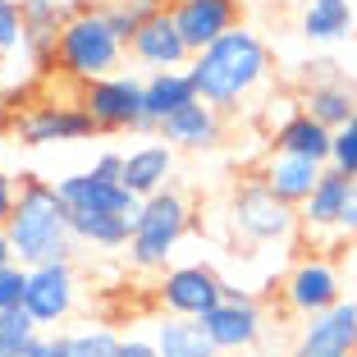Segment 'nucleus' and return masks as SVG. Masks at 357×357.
Masks as SVG:
<instances>
[{"label": "nucleus", "instance_id": "nucleus-1", "mask_svg": "<svg viewBox=\"0 0 357 357\" xmlns=\"http://www.w3.org/2000/svg\"><path fill=\"white\" fill-rule=\"evenodd\" d=\"M188 74L197 83V96L215 110H238L252 92H261L271 83V46L261 32H252L248 23L229 28L220 42H211L206 51H197L188 60Z\"/></svg>", "mask_w": 357, "mask_h": 357}, {"label": "nucleus", "instance_id": "nucleus-2", "mask_svg": "<svg viewBox=\"0 0 357 357\" xmlns=\"http://www.w3.org/2000/svg\"><path fill=\"white\" fill-rule=\"evenodd\" d=\"M5 234H10L14 261L28 266V271L46 261H69L78 248L69 206L46 178H23L19 183V202H14V215L5 220Z\"/></svg>", "mask_w": 357, "mask_h": 357}, {"label": "nucleus", "instance_id": "nucleus-3", "mask_svg": "<svg viewBox=\"0 0 357 357\" xmlns=\"http://www.w3.org/2000/svg\"><path fill=\"white\" fill-rule=\"evenodd\" d=\"M124 51H128V42L110 28L105 10L101 5H87V10H78L74 19L60 28V37H55V74L87 87L105 74H119Z\"/></svg>", "mask_w": 357, "mask_h": 357}, {"label": "nucleus", "instance_id": "nucleus-4", "mask_svg": "<svg viewBox=\"0 0 357 357\" xmlns=\"http://www.w3.org/2000/svg\"><path fill=\"white\" fill-rule=\"evenodd\" d=\"M188 229H192V202L174 183L142 197V206L133 215V238H128V266L142 275L169 271V261H174Z\"/></svg>", "mask_w": 357, "mask_h": 357}, {"label": "nucleus", "instance_id": "nucleus-5", "mask_svg": "<svg viewBox=\"0 0 357 357\" xmlns=\"http://www.w3.org/2000/svg\"><path fill=\"white\" fill-rule=\"evenodd\" d=\"M229 229L238 234L243 243H257V248H271V243H294V234L303 229L298 220V206H289L284 197H275L271 183L261 174L238 183L229 192Z\"/></svg>", "mask_w": 357, "mask_h": 357}, {"label": "nucleus", "instance_id": "nucleus-6", "mask_svg": "<svg viewBox=\"0 0 357 357\" xmlns=\"http://www.w3.org/2000/svg\"><path fill=\"white\" fill-rule=\"evenodd\" d=\"M142 83H147V78L119 69V74H105V78H96V83H87L78 101H83V110L96 119L101 133H142V124H147Z\"/></svg>", "mask_w": 357, "mask_h": 357}, {"label": "nucleus", "instance_id": "nucleus-7", "mask_svg": "<svg viewBox=\"0 0 357 357\" xmlns=\"http://www.w3.org/2000/svg\"><path fill=\"white\" fill-rule=\"evenodd\" d=\"M225 294H229V284L211 271L206 261H178V266H169V271H160V284H156L160 312L192 316V321L215 312V307L225 303Z\"/></svg>", "mask_w": 357, "mask_h": 357}, {"label": "nucleus", "instance_id": "nucleus-8", "mask_svg": "<svg viewBox=\"0 0 357 357\" xmlns=\"http://www.w3.org/2000/svg\"><path fill=\"white\" fill-rule=\"evenodd\" d=\"M14 142L19 147H60V142H92L101 128L96 119L78 105H55V101H42V105H28L23 115H14Z\"/></svg>", "mask_w": 357, "mask_h": 357}, {"label": "nucleus", "instance_id": "nucleus-9", "mask_svg": "<svg viewBox=\"0 0 357 357\" xmlns=\"http://www.w3.org/2000/svg\"><path fill=\"white\" fill-rule=\"evenodd\" d=\"M78 307V275L74 261H46L28 271V298H23V312L37 321L42 330L64 326Z\"/></svg>", "mask_w": 357, "mask_h": 357}, {"label": "nucleus", "instance_id": "nucleus-10", "mask_svg": "<svg viewBox=\"0 0 357 357\" xmlns=\"http://www.w3.org/2000/svg\"><path fill=\"white\" fill-rule=\"evenodd\" d=\"M280 294H284V307L307 321V316H321L335 303H344V275H339V266L326 261V257H303L294 271L284 275Z\"/></svg>", "mask_w": 357, "mask_h": 357}, {"label": "nucleus", "instance_id": "nucleus-11", "mask_svg": "<svg viewBox=\"0 0 357 357\" xmlns=\"http://www.w3.org/2000/svg\"><path fill=\"white\" fill-rule=\"evenodd\" d=\"M202 326H206L211 344L220 348V353H248V348H257V339H261L266 316H261V307H257L252 294H243V289L229 284L225 303L202 316Z\"/></svg>", "mask_w": 357, "mask_h": 357}, {"label": "nucleus", "instance_id": "nucleus-12", "mask_svg": "<svg viewBox=\"0 0 357 357\" xmlns=\"http://www.w3.org/2000/svg\"><path fill=\"white\" fill-rule=\"evenodd\" d=\"M289 357H357V298H344L321 316H307Z\"/></svg>", "mask_w": 357, "mask_h": 357}, {"label": "nucleus", "instance_id": "nucleus-13", "mask_svg": "<svg viewBox=\"0 0 357 357\" xmlns=\"http://www.w3.org/2000/svg\"><path fill=\"white\" fill-rule=\"evenodd\" d=\"M55 192L64 197L69 211H92V215H128V220H133L137 206H142V197H133L119 178H101V174H92V169L60 174L55 178Z\"/></svg>", "mask_w": 357, "mask_h": 357}, {"label": "nucleus", "instance_id": "nucleus-14", "mask_svg": "<svg viewBox=\"0 0 357 357\" xmlns=\"http://www.w3.org/2000/svg\"><path fill=\"white\" fill-rule=\"evenodd\" d=\"M243 0H169V19L183 32V42L192 46V55L206 51L211 42H220L229 28H238Z\"/></svg>", "mask_w": 357, "mask_h": 357}, {"label": "nucleus", "instance_id": "nucleus-15", "mask_svg": "<svg viewBox=\"0 0 357 357\" xmlns=\"http://www.w3.org/2000/svg\"><path fill=\"white\" fill-rule=\"evenodd\" d=\"M160 142H169L174 151H215L225 137V119L215 105H206L197 96V101H188L183 110H174L169 119H160L156 128Z\"/></svg>", "mask_w": 357, "mask_h": 357}, {"label": "nucleus", "instance_id": "nucleus-16", "mask_svg": "<svg viewBox=\"0 0 357 357\" xmlns=\"http://www.w3.org/2000/svg\"><path fill=\"white\" fill-rule=\"evenodd\" d=\"M128 55H133L142 69H188V60H192V46L183 42V32L174 28V19H169V10L165 14H156L151 23H142L137 28V37L128 42Z\"/></svg>", "mask_w": 357, "mask_h": 357}, {"label": "nucleus", "instance_id": "nucleus-17", "mask_svg": "<svg viewBox=\"0 0 357 357\" xmlns=\"http://www.w3.org/2000/svg\"><path fill=\"white\" fill-rule=\"evenodd\" d=\"M348 197H353V178L344 174V169L326 165V174H321V183H316V192L298 206V220H303L307 234H339L344 229V211H348Z\"/></svg>", "mask_w": 357, "mask_h": 357}, {"label": "nucleus", "instance_id": "nucleus-18", "mask_svg": "<svg viewBox=\"0 0 357 357\" xmlns=\"http://www.w3.org/2000/svg\"><path fill=\"white\" fill-rule=\"evenodd\" d=\"M188 101H197V83H192L188 69H156V74H147V83H142V110H147L142 133L156 137L160 119H169Z\"/></svg>", "mask_w": 357, "mask_h": 357}, {"label": "nucleus", "instance_id": "nucleus-19", "mask_svg": "<svg viewBox=\"0 0 357 357\" xmlns=\"http://www.w3.org/2000/svg\"><path fill=\"white\" fill-rule=\"evenodd\" d=\"M169 178H174V147L151 137L142 147L124 151V188L133 197H151V192L169 188Z\"/></svg>", "mask_w": 357, "mask_h": 357}, {"label": "nucleus", "instance_id": "nucleus-20", "mask_svg": "<svg viewBox=\"0 0 357 357\" xmlns=\"http://www.w3.org/2000/svg\"><path fill=\"white\" fill-rule=\"evenodd\" d=\"M321 174H326V165L303 160V156H289V151H271V160H266V169H261V178L271 183V192L284 197L289 206H303V202L316 192Z\"/></svg>", "mask_w": 357, "mask_h": 357}, {"label": "nucleus", "instance_id": "nucleus-21", "mask_svg": "<svg viewBox=\"0 0 357 357\" xmlns=\"http://www.w3.org/2000/svg\"><path fill=\"white\" fill-rule=\"evenodd\" d=\"M275 151H289V156L316 160V165H330V151H335V128H326L321 119H312L307 110L289 115L280 128H275Z\"/></svg>", "mask_w": 357, "mask_h": 357}, {"label": "nucleus", "instance_id": "nucleus-22", "mask_svg": "<svg viewBox=\"0 0 357 357\" xmlns=\"http://www.w3.org/2000/svg\"><path fill=\"white\" fill-rule=\"evenodd\" d=\"M357 28V10L353 0H307L303 14H298V32H303L312 46H335L348 42Z\"/></svg>", "mask_w": 357, "mask_h": 357}, {"label": "nucleus", "instance_id": "nucleus-23", "mask_svg": "<svg viewBox=\"0 0 357 357\" xmlns=\"http://www.w3.org/2000/svg\"><path fill=\"white\" fill-rule=\"evenodd\" d=\"M303 110L312 119H321L326 128H348L353 124V115H357V87L348 83L344 74L339 78H326V83H307V92H303Z\"/></svg>", "mask_w": 357, "mask_h": 357}, {"label": "nucleus", "instance_id": "nucleus-24", "mask_svg": "<svg viewBox=\"0 0 357 357\" xmlns=\"http://www.w3.org/2000/svg\"><path fill=\"white\" fill-rule=\"evenodd\" d=\"M151 339H156L160 357H220V348L211 344L206 326L192 321V316H169L160 312L156 326H151Z\"/></svg>", "mask_w": 357, "mask_h": 357}, {"label": "nucleus", "instance_id": "nucleus-25", "mask_svg": "<svg viewBox=\"0 0 357 357\" xmlns=\"http://www.w3.org/2000/svg\"><path fill=\"white\" fill-rule=\"evenodd\" d=\"M74 225V243L92 248V252H119L133 238V220L128 215H92V211H69Z\"/></svg>", "mask_w": 357, "mask_h": 357}, {"label": "nucleus", "instance_id": "nucleus-26", "mask_svg": "<svg viewBox=\"0 0 357 357\" xmlns=\"http://www.w3.org/2000/svg\"><path fill=\"white\" fill-rule=\"evenodd\" d=\"M101 10H105V19H110V28H115L124 42H133L137 28L151 23L156 14H165L169 5L165 0H110V5H101Z\"/></svg>", "mask_w": 357, "mask_h": 357}, {"label": "nucleus", "instance_id": "nucleus-27", "mask_svg": "<svg viewBox=\"0 0 357 357\" xmlns=\"http://www.w3.org/2000/svg\"><path fill=\"white\" fill-rule=\"evenodd\" d=\"M37 335H42V326H37L23 307L0 312V357H28V348H32Z\"/></svg>", "mask_w": 357, "mask_h": 357}, {"label": "nucleus", "instance_id": "nucleus-28", "mask_svg": "<svg viewBox=\"0 0 357 357\" xmlns=\"http://www.w3.org/2000/svg\"><path fill=\"white\" fill-rule=\"evenodd\" d=\"M124 335H115L110 326H83L69 335V357H119Z\"/></svg>", "mask_w": 357, "mask_h": 357}, {"label": "nucleus", "instance_id": "nucleus-29", "mask_svg": "<svg viewBox=\"0 0 357 357\" xmlns=\"http://www.w3.org/2000/svg\"><path fill=\"white\" fill-rule=\"evenodd\" d=\"M23 5L19 0H0V51L19 55L23 51Z\"/></svg>", "mask_w": 357, "mask_h": 357}, {"label": "nucleus", "instance_id": "nucleus-30", "mask_svg": "<svg viewBox=\"0 0 357 357\" xmlns=\"http://www.w3.org/2000/svg\"><path fill=\"white\" fill-rule=\"evenodd\" d=\"M23 298H28V266L10 261L5 271H0V312L23 307Z\"/></svg>", "mask_w": 357, "mask_h": 357}, {"label": "nucleus", "instance_id": "nucleus-31", "mask_svg": "<svg viewBox=\"0 0 357 357\" xmlns=\"http://www.w3.org/2000/svg\"><path fill=\"white\" fill-rule=\"evenodd\" d=\"M330 165L344 169L348 178H357V115H353V124H348V128H339V133H335V151H330Z\"/></svg>", "mask_w": 357, "mask_h": 357}, {"label": "nucleus", "instance_id": "nucleus-32", "mask_svg": "<svg viewBox=\"0 0 357 357\" xmlns=\"http://www.w3.org/2000/svg\"><path fill=\"white\" fill-rule=\"evenodd\" d=\"M28 357H69V335L64 330H42V335L32 339Z\"/></svg>", "mask_w": 357, "mask_h": 357}, {"label": "nucleus", "instance_id": "nucleus-33", "mask_svg": "<svg viewBox=\"0 0 357 357\" xmlns=\"http://www.w3.org/2000/svg\"><path fill=\"white\" fill-rule=\"evenodd\" d=\"M14 202H19V178L0 165V229H5V220L14 215Z\"/></svg>", "mask_w": 357, "mask_h": 357}, {"label": "nucleus", "instance_id": "nucleus-34", "mask_svg": "<svg viewBox=\"0 0 357 357\" xmlns=\"http://www.w3.org/2000/svg\"><path fill=\"white\" fill-rule=\"evenodd\" d=\"M119 357H160V348H156V339H151V335H124Z\"/></svg>", "mask_w": 357, "mask_h": 357}, {"label": "nucleus", "instance_id": "nucleus-35", "mask_svg": "<svg viewBox=\"0 0 357 357\" xmlns=\"http://www.w3.org/2000/svg\"><path fill=\"white\" fill-rule=\"evenodd\" d=\"M92 174H101V178H119V183H124V151H101V156L92 160Z\"/></svg>", "mask_w": 357, "mask_h": 357}, {"label": "nucleus", "instance_id": "nucleus-36", "mask_svg": "<svg viewBox=\"0 0 357 357\" xmlns=\"http://www.w3.org/2000/svg\"><path fill=\"white\" fill-rule=\"evenodd\" d=\"M339 234H357V178H353V197H348V211H344V229Z\"/></svg>", "mask_w": 357, "mask_h": 357}, {"label": "nucleus", "instance_id": "nucleus-37", "mask_svg": "<svg viewBox=\"0 0 357 357\" xmlns=\"http://www.w3.org/2000/svg\"><path fill=\"white\" fill-rule=\"evenodd\" d=\"M14 261V248H10V234L0 229V271H5V266Z\"/></svg>", "mask_w": 357, "mask_h": 357}, {"label": "nucleus", "instance_id": "nucleus-38", "mask_svg": "<svg viewBox=\"0 0 357 357\" xmlns=\"http://www.w3.org/2000/svg\"><path fill=\"white\" fill-rule=\"evenodd\" d=\"M5 64H10V55H5V51H0V74H5Z\"/></svg>", "mask_w": 357, "mask_h": 357}, {"label": "nucleus", "instance_id": "nucleus-39", "mask_svg": "<svg viewBox=\"0 0 357 357\" xmlns=\"http://www.w3.org/2000/svg\"><path fill=\"white\" fill-rule=\"evenodd\" d=\"M243 5H266V0H243Z\"/></svg>", "mask_w": 357, "mask_h": 357}, {"label": "nucleus", "instance_id": "nucleus-40", "mask_svg": "<svg viewBox=\"0 0 357 357\" xmlns=\"http://www.w3.org/2000/svg\"><path fill=\"white\" fill-rule=\"evenodd\" d=\"M353 271H357V252H353Z\"/></svg>", "mask_w": 357, "mask_h": 357}, {"label": "nucleus", "instance_id": "nucleus-41", "mask_svg": "<svg viewBox=\"0 0 357 357\" xmlns=\"http://www.w3.org/2000/svg\"><path fill=\"white\" fill-rule=\"evenodd\" d=\"M101 5H110V0H101Z\"/></svg>", "mask_w": 357, "mask_h": 357}]
</instances>
